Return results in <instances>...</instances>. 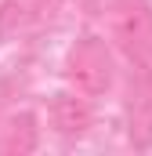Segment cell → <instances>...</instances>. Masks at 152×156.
I'll return each instance as SVG.
<instances>
[{
    "instance_id": "6da1fadb",
    "label": "cell",
    "mask_w": 152,
    "mask_h": 156,
    "mask_svg": "<svg viewBox=\"0 0 152 156\" xmlns=\"http://www.w3.org/2000/svg\"><path fill=\"white\" fill-rule=\"evenodd\" d=\"M65 80L73 83L76 94L102 98L116 83V58H112L109 40L94 37V33L80 37L69 47V55H65Z\"/></svg>"
},
{
    "instance_id": "7a4b0ae2",
    "label": "cell",
    "mask_w": 152,
    "mask_h": 156,
    "mask_svg": "<svg viewBox=\"0 0 152 156\" xmlns=\"http://www.w3.org/2000/svg\"><path fill=\"white\" fill-rule=\"evenodd\" d=\"M109 40L116 51L130 58V66H149L152 62V7L149 0H109L105 11Z\"/></svg>"
},
{
    "instance_id": "3957f363",
    "label": "cell",
    "mask_w": 152,
    "mask_h": 156,
    "mask_svg": "<svg viewBox=\"0 0 152 156\" xmlns=\"http://www.w3.org/2000/svg\"><path fill=\"white\" fill-rule=\"evenodd\" d=\"M138 76H130V138L145 145L152 134V73L149 66H134Z\"/></svg>"
},
{
    "instance_id": "277c9868",
    "label": "cell",
    "mask_w": 152,
    "mask_h": 156,
    "mask_svg": "<svg viewBox=\"0 0 152 156\" xmlns=\"http://www.w3.org/2000/svg\"><path fill=\"white\" fill-rule=\"evenodd\" d=\"M51 123H54V131L58 134H83L87 127H91V105H87V98L80 94H58L54 98V105H51Z\"/></svg>"
},
{
    "instance_id": "5b68a950",
    "label": "cell",
    "mask_w": 152,
    "mask_h": 156,
    "mask_svg": "<svg viewBox=\"0 0 152 156\" xmlns=\"http://www.w3.org/2000/svg\"><path fill=\"white\" fill-rule=\"evenodd\" d=\"M36 120L29 116V113H22V116H15L7 127H4V142H0V149L4 153H29L33 145H36V127H33Z\"/></svg>"
}]
</instances>
